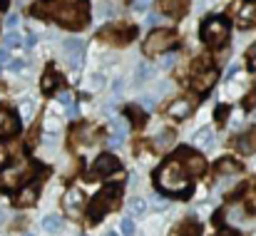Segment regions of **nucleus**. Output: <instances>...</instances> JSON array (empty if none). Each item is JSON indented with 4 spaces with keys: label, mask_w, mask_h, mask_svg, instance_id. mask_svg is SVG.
<instances>
[{
    "label": "nucleus",
    "mask_w": 256,
    "mask_h": 236,
    "mask_svg": "<svg viewBox=\"0 0 256 236\" xmlns=\"http://www.w3.org/2000/svg\"><path fill=\"white\" fill-rule=\"evenodd\" d=\"M40 87H42L45 92H52V90L58 87V75H55V70H52V68H48V70H45V75H42V82H40Z\"/></svg>",
    "instance_id": "nucleus-23"
},
{
    "label": "nucleus",
    "mask_w": 256,
    "mask_h": 236,
    "mask_svg": "<svg viewBox=\"0 0 256 236\" xmlns=\"http://www.w3.org/2000/svg\"><path fill=\"white\" fill-rule=\"evenodd\" d=\"M192 110H194V102H192L189 97H176L174 102L167 104V114L174 117V120H184V117H189Z\"/></svg>",
    "instance_id": "nucleus-12"
},
{
    "label": "nucleus",
    "mask_w": 256,
    "mask_h": 236,
    "mask_svg": "<svg viewBox=\"0 0 256 236\" xmlns=\"http://www.w3.org/2000/svg\"><path fill=\"white\" fill-rule=\"evenodd\" d=\"M25 236H32V234H25Z\"/></svg>",
    "instance_id": "nucleus-51"
},
{
    "label": "nucleus",
    "mask_w": 256,
    "mask_h": 236,
    "mask_svg": "<svg viewBox=\"0 0 256 236\" xmlns=\"http://www.w3.org/2000/svg\"><path fill=\"white\" fill-rule=\"evenodd\" d=\"M122 236H134V224H132V219H122Z\"/></svg>",
    "instance_id": "nucleus-31"
},
{
    "label": "nucleus",
    "mask_w": 256,
    "mask_h": 236,
    "mask_svg": "<svg viewBox=\"0 0 256 236\" xmlns=\"http://www.w3.org/2000/svg\"><path fill=\"white\" fill-rule=\"evenodd\" d=\"M62 206H65V212H68L70 216H78V214H80V209L85 206V194H82L78 186L68 189V192H65V196H62Z\"/></svg>",
    "instance_id": "nucleus-11"
},
{
    "label": "nucleus",
    "mask_w": 256,
    "mask_h": 236,
    "mask_svg": "<svg viewBox=\"0 0 256 236\" xmlns=\"http://www.w3.org/2000/svg\"><path fill=\"white\" fill-rule=\"evenodd\" d=\"M254 92H256V80H254Z\"/></svg>",
    "instance_id": "nucleus-50"
},
{
    "label": "nucleus",
    "mask_w": 256,
    "mask_h": 236,
    "mask_svg": "<svg viewBox=\"0 0 256 236\" xmlns=\"http://www.w3.org/2000/svg\"><path fill=\"white\" fill-rule=\"evenodd\" d=\"M174 62H176V55H174V52H167V55L162 58V62H160V65H162V70H170Z\"/></svg>",
    "instance_id": "nucleus-32"
},
{
    "label": "nucleus",
    "mask_w": 256,
    "mask_h": 236,
    "mask_svg": "<svg viewBox=\"0 0 256 236\" xmlns=\"http://www.w3.org/2000/svg\"><path fill=\"white\" fill-rule=\"evenodd\" d=\"M254 192H256V184H254Z\"/></svg>",
    "instance_id": "nucleus-52"
},
{
    "label": "nucleus",
    "mask_w": 256,
    "mask_h": 236,
    "mask_svg": "<svg viewBox=\"0 0 256 236\" xmlns=\"http://www.w3.org/2000/svg\"><path fill=\"white\" fill-rule=\"evenodd\" d=\"M249 60H252V65H256V45H252V50H249Z\"/></svg>",
    "instance_id": "nucleus-39"
},
{
    "label": "nucleus",
    "mask_w": 256,
    "mask_h": 236,
    "mask_svg": "<svg viewBox=\"0 0 256 236\" xmlns=\"http://www.w3.org/2000/svg\"><path fill=\"white\" fill-rule=\"evenodd\" d=\"M20 45H22V38H20L15 30L5 35V48H20Z\"/></svg>",
    "instance_id": "nucleus-29"
},
{
    "label": "nucleus",
    "mask_w": 256,
    "mask_h": 236,
    "mask_svg": "<svg viewBox=\"0 0 256 236\" xmlns=\"http://www.w3.org/2000/svg\"><path fill=\"white\" fill-rule=\"evenodd\" d=\"M8 25L15 28V25H18V15H10V18H8Z\"/></svg>",
    "instance_id": "nucleus-41"
},
{
    "label": "nucleus",
    "mask_w": 256,
    "mask_h": 236,
    "mask_svg": "<svg viewBox=\"0 0 256 236\" xmlns=\"http://www.w3.org/2000/svg\"><path fill=\"white\" fill-rule=\"evenodd\" d=\"M160 18H162V15H150V18H147V22H150V25H157V22H160Z\"/></svg>",
    "instance_id": "nucleus-40"
},
{
    "label": "nucleus",
    "mask_w": 256,
    "mask_h": 236,
    "mask_svg": "<svg viewBox=\"0 0 256 236\" xmlns=\"http://www.w3.org/2000/svg\"><path fill=\"white\" fill-rule=\"evenodd\" d=\"M134 28L132 25H107V28H102L100 30V38L104 40V42H112V45H127L132 38H134Z\"/></svg>",
    "instance_id": "nucleus-7"
},
{
    "label": "nucleus",
    "mask_w": 256,
    "mask_h": 236,
    "mask_svg": "<svg viewBox=\"0 0 256 236\" xmlns=\"http://www.w3.org/2000/svg\"><path fill=\"white\" fill-rule=\"evenodd\" d=\"M246 209H249V212H256V192L254 189H252L249 196H246Z\"/></svg>",
    "instance_id": "nucleus-33"
},
{
    "label": "nucleus",
    "mask_w": 256,
    "mask_h": 236,
    "mask_svg": "<svg viewBox=\"0 0 256 236\" xmlns=\"http://www.w3.org/2000/svg\"><path fill=\"white\" fill-rule=\"evenodd\" d=\"M226 112H229V107H224V104H222V107H216V120H219V122H224V120H226Z\"/></svg>",
    "instance_id": "nucleus-35"
},
{
    "label": "nucleus",
    "mask_w": 256,
    "mask_h": 236,
    "mask_svg": "<svg viewBox=\"0 0 256 236\" xmlns=\"http://www.w3.org/2000/svg\"><path fill=\"white\" fill-rule=\"evenodd\" d=\"M142 104H144V107H152L154 100H152V97H142Z\"/></svg>",
    "instance_id": "nucleus-42"
},
{
    "label": "nucleus",
    "mask_w": 256,
    "mask_h": 236,
    "mask_svg": "<svg viewBox=\"0 0 256 236\" xmlns=\"http://www.w3.org/2000/svg\"><path fill=\"white\" fill-rule=\"evenodd\" d=\"M176 154H179V162L184 164V169H186L189 174H194V176H202V174H204L206 162H204L202 154H196V152H192V150H186V147H182Z\"/></svg>",
    "instance_id": "nucleus-9"
},
{
    "label": "nucleus",
    "mask_w": 256,
    "mask_h": 236,
    "mask_svg": "<svg viewBox=\"0 0 256 236\" xmlns=\"http://www.w3.org/2000/svg\"><path fill=\"white\" fill-rule=\"evenodd\" d=\"M65 55H68V62L75 68V65H80L82 62V55H85V45H82V40H78V38H68L65 40Z\"/></svg>",
    "instance_id": "nucleus-13"
},
{
    "label": "nucleus",
    "mask_w": 256,
    "mask_h": 236,
    "mask_svg": "<svg viewBox=\"0 0 256 236\" xmlns=\"http://www.w3.org/2000/svg\"><path fill=\"white\" fill-rule=\"evenodd\" d=\"M202 38L209 48H222L229 38V22L224 18H206L202 22Z\"/></svg>",
    "instance_id": "nucleus-5"
},
{
    "label": "nucleus",
    "mask_w": 256,
    "mask_h": 236,
    "mask_svg": "<svg viewBox=\"0 0 256 236\" xmlns=\"http://www.w3.org/2000/svg\"><path fill=\"white\" fill-rule=\"evenodd\" d=\"M174 42H176V32H174V30L157 28V30H152V32L147 35V40H144L142 50H144V55H147V58H157V55H162V52L172 50V45H174Z\"/></svg>",
    "instance_id": "nucleus-4"
},
{
    "label": "nucleus",
    "mask_w": 256,
    "mask_h": 236,
    "mask_svg": "<svg viewBox=\"0 0 256 236\" xmlns=\"http://www.w3.org/2000/svg\"><path fill=\"white\" fill-rule=\"evenodd\" d=\"M42 229H45V232H50V234H55V232H60V229H62V219H60L58 214H50V216H45V219H42Z\"/></svg>",
    "instance_id": "nucleus-22"
},
{
    "label": "nucleus",
    "mask_w": 256,
    "mask_h": 236,
    "mask_svg": "<svg viewBox=\"0 0 256 236\" xmlns=\"http://www.w3.org/2000/svg\"><path fill=\"white\" fill-rule=\"evenodd\" d=\"M194 144H196V147H212V144H214V132H212V127H202V130L194 134Z\"/></svg>",
    "instance_id": "nucleus-21"
},
{
    "label": "nucleus",
    "mask_w": 256,
    "mask_h": 236,
    "mask_svg": "<svg viewBox=\"0 0 256 236\" xmlns=\"http://www.w3.org/2000/svg\"><path fill=\"white\" fill-rule=\"evenodd\" d=\"M216 174L219 176H234V174H242V164L232 157H224L216 162Z\"/></svg>",
    "instance_id": "nucleus-18"
},
{
    "label": "nucleus",
    "mask_w": 256,
    "mask_h": 236,
    "mask_svg": "<svg viewBox=\"0 0 256 236\" xmlns=\"http://www.w3.org/2000/svg\"><path fill=\"white\" fill-rule=\"evenodd\" d=\"M30 174H28V166L25 164H15V166H8L0 172V186L5 189H15L20 182H25Z\"/></svg>",
    "instance_id": "nucleus-10"
},
{
    "label": "nucleus",
    "mask_w": 256,
    "mask_h": 236,
    "mask_svg": "<svg viewBox=\"0 0 256 236\" xmlns=\"http://www.w3.org/2000/svg\"><path fill=\"white\" fill-rule=\"evenodd\" d=\"M35 202H38V186H35V184L20 189V194L15 196V204H18V206H32Z\"/></svg>",
    "instance_id": "nucleus-20"
},
{
    "label": "nucleus",
    "mask_w": 256,
    "mask_h": 236,
    "mask_svg": "<svg viewBox=\"0 0 256 236\" xmlns=\"http://www.w3.org/2000/svg\"><path fill=\"white\" fill-rule=\"evenodd\" d=\"M214 82H216V70L209 68V60L206 58L194 60V65H192V87L196 92H206V90H212Z\"/></svg>",
    "instance_id": "nucleus-6"
},
{
    "label": "nucleus",
    "mask_w": 256,
    "mask_h": 236,
    "mask_svg": "<svg viewBox=\"0 0 256 236\" xmlns=\"http://www.w3.org/2000/svg\"><path fill=\"white\" fill-rule=\"evenodd\" d=\"M58 100H60L62 104H68V107L72 104V97H70V92H60V94H58Z\"/></svg>",
    "instance_id": "nucleus-34"
},
{
    "label": "nucleus",
    "mask_w": 256,
    "mask_h": 236,
    "mask_svg": "<svg viewBox=\"0 0 256 236\" xmlns=\"http://www.w3.org/2000/svg\"><path fill=\"white\" fill-rule=\"evenodd\" d=\"M174 140H176V134H174L172 130H164V132H162V134L157 137V147H162V150H164V147L174 144Z\"/></svg>",
    "instance_id": "nucleus-26"
},
{
    "label": "nucleus",
    "mask_w": 256,
    "mask_h": 236,
    "mask_svg": "<svg viewBox=\"0 0 256 236\" xmlns=\"http://www.w3.org/2000/svg\"><path fill=\"white\" fill-rule=\"evenodd\" d=\"M2 222H5V212L0 209V224H2Z\"/></svg>",
    "instance_id": "nucleus-46"
},
{
    "label": "nucleus",
    "mask_w": 256,
    "mask_h": 236,
    "mask_svg": "<svg viewBox=\"0 0 256 236\" xmlns=\"http://www.w3.org/2000/svg\"><path fill=\"white\" fill-rule=\"evenodd\" d=\"M5 2H8V0H0V8H5Z\"/></svg>",
    "instance_id": "nucleus-48"
},
{
    "label": "nucleus",
    "mask_w": 256,
    "mask_h": 236,
    "mask_svg": "<svg viewBox=\"0 0 256 236\" xmlns=\"http://www.w3.org/2000/svg\"><path fill=\"white\" fill-rule=\"evenodd\" d=\"M144 209H147V202L144 199H140V196L130 199V212L132 214H144Z\"/></svg>",
    "instance_id": "nucleus-28"
},
{
    "label": "nucleus",
    "mask_w": 256,
    "mask_h": 236,
    "mask_svg": "<svg viewBox=\"0 0 256 236\" xmlns=\"http://www.w3.org/2000/svg\"><path fill=\"white\" fill-rule=\"evenodd\" d=\"M32 112H35V104H32L30 100L20 102V117H22L25 122H30V120H32Z\"/></svg>",
    "instance_id": "nucleus-27"
},
{
    "label": "nucleus",
    "mask_w": 256,
    "mask_h": 236,
    "mask_svg": "<svg viewBox=\"0 0 256 236\" xmlns=\"http://www.w3.org/2000/svg\"><path fill=\"white\" fill-rule=\"evenodd\" d=\"M236 152L239 154H254L256 152V130H249L246 134H242L236 142H234Z\"/></svg>",
    "instance_id": "nucleus-17"
},
{
    "label": "nucleus",
    "mask_w": 256,
    "mask_h": 236,
    "mask_svg": "<svg viewBox=\"0 0 256 236\" xmlns=\"http://www.w3.org/2000/svg\"><path fill=\"white\" fill-rule=\"evenodd\" d=\"M22 65H25L22 60H12V62H10V70H15V72H18V70H22Z\"/></svg>",
    "instance_id": "nucleus-38"
},
{
    "label": "nucleus",
    "mask_w": 256,
    "mask_h": 236,
    "mask_svg": "<svg viewBox=\"0 0 256 236\" xmlns=\"http://www.w3.org/2000/svg\"><path fill=\"white\" fill-rule=\"evenodd\" d=\"M2 62H8V52H5V50H0V65H2Z\"/></svg>",
    "instance_id": "nucleus-44"
},
{
    "label": "nucleus",
    "mask_w": 256,
    "mask_h": 236,
    "mask_svg": "<svg viewBox=\"0 0 256 236\" xmlns=\"http://www.w3.org/2000/svg\"><path fill=\"white\" fill-rule=\"evenodd\" d=\"M120 169V162L114 154H100V157L94 159V164H92V169H90V179H94V176H100V179H104V176H110V174H114Z\"/></svg>",
    "instance_id": "nucleus-8"
},
{
    "label": "nucleus",
    "mask_w": 256,
    "mask_h": 236,
    "mask_svg": "<svg viewBox=\"0 0 256 236\" xmlns=\"http://www.w3.org/2000/svg\"><path fill=\"white\" fill-rule=\"evenodd\" d=\"M35 42H38V38H35L32 32H28V38H25V45H28V48H32Z\"/></svg>",
    "instance_id": "nucleus-37"
},
{
    "label": "nucleus",
    "mask_w": 256,
    "mask_h": 236,
    "mask_svg": "<svg viewBox=\"0 0 256 236\" xmlns=\"http://www.w3.org/2000/svg\"><path fill=\"white\" fill-rule=\"evenodd\" d=\"M124 114L130 117V122H132V124H137V127H142V124H144V112H142L140 107L130 104V107L124 110Z\"/></svg>",
    "instance_id": "nucleus-24"
},
{
    "label": "nucleus",
    "mask_w": 256,
    "mask_h": 236,
    "mask_svg": "<svg viewBox=\"0 0 256 236\" xmlns=\"http://www.w3.org/2000/svg\"><path fill=\"white\" fill-rule=\"evenodd\" d=\"M150 2H152V0H134V8H137V10H147Z\"/></svg>",
    "instance_id": "nucleus-36"
},
{
    "label": "nucleus",
    "mask_w": 256,
    "mask_h": 236,
    "mask_svg": "<svg viewBox=\"0 0 256 236\" xmlns=\"http://www.w3.org/2000/svg\"><path fill=\"white\" fill-rule=\"evenodd\" d=\"M104 236H117V232H107V234Z\"/></svg>",
    "instance_id": "nucleus-47"
},
{
    "label": "nucleus",
    "mask_w": 256,
    "mask_h": 236,
    "mask_svg": "<svg viewBox=\"0 0 256 236\" xmlns=\"http://www.w3.org/2000/svg\"><path fill=\"white\" fill-rule=\"evenodd\" d=\"M68 114H70V117H78V107L70 104V107H68Z\"/></svg>",
    "instance_id": "nucleus-43"
},
{
    "label": "nucleus",
    "mask_w": 256,
    "mask_h": 236,
    "mask_svg": "<svg viewBox=\"0 0 256 236\" xmlns=\"http://www.w3.org/2000/svg\"><path fill=\"white\" fill-rule=\"evenodd\" d=\"M236 25L239 28H252V25H256V2H244L242 5V10L236 12Z\"/></svg>",
    "instance_id": "nucleus-16"
},
{
    "label": "nucleus",
    "mask_w": 256,
    "mask_h": 236,
    "mask_svg": "<svg viewBox=\"0 0 256 236\" xmlns=\"http://www.w3.org/2000/svg\"><path fill=\"white\" fill-rule=\"evenodd\" d=\"M80 236H82V234H80Z\"/></svg>",
    "instance_id": "nucleus-53"
},
{
    "label": "nucleus",
    "mask_w": 256,
    "mask_h": 236,
    "mask_svg": "<svg viewBox=\"0 0 256 236\" xmlns=\"http://www.w3.org/2000/svg\"><path fill=\"white\" fill-rule=\"evenodd\" d=\"M120 186H114V184H110V186H104L97 196H94V202L90 204V219L92 222H100L107 212H112V209H117V204H120Z\"/></svg>",
    "instance_id": "nucleus-3"
},
{
    "label": "nucleus",
    "mask_w": 256,
    "mask_h": 236,
    "mask_svg": "<svg viewBox=\"0 0 256 236\" xmlns=\"http://www.w3.org/2000/svg\"><path fill=\"white\" fill-rule=\"evenodd\" d=\"M35 12H48L65 28H85L87 25L85 0H42L35 5Z\"/></svg>",
    "instance_id": "nucleus-1"
},
{
    "label": "nucleus",
    "mask_w": 256,
    "mask_h": 236,
    "mask_svg": "<svg viewBox=\"0 0 256 236\" xmlns=\"http://www.w3.org/2000/svg\"><path fill=\"white\" fill-rule=\"evenodd\" d=\"M160 8H162V12L164 15H170V18H184L186 15V10H189V0H160Z\"/></svg>",
    "instance_id": "nucleus-14"
},
{
    "label": "nucleus",
    "mask_w": 256,
    "mask_h": 236,
    "mask_svg": "<svg viewBox=\"0 0 256 236\" xmlns=\"http://www.w3.org/2000/svg\"><path fill=\"white\" fill-rule=\"evenodd\" d=\"M112 124H114V137H112L110 142H112V144H120V142L127 137V124H124V120H114Z\"/></svg>",
    "instance_id": "nucleus-25"
},
{
    "label": "nucleus",
    "mask_w": 256,
    "mask_h": 236,
    "mask_svg": "<svg viewBox=\"0 0 256 236\" xmlns=\"http://www.w3.org/2000/svg\"><path fill=\"white\" fill-rule=\"evenodd\" d=\"M102 82H104V80L100 78V75H97V78H92V84H97V87H100V84H102Z\"/></svg>",
    "instance_id": "nucleus-45"
},
{
    "label": "nucleus",
    "mask_w": 256,
    "mask_h": 236,
    "mask_svg": "<svg viewBox=\"0 0 256 236\" xmlns=\"http://www.w3.org/2000/svg\"><path fill=\"white\" fill-rule=\"evenodd\" d=\"M199 234H202V226L194 219H186V222H182V224H176L172 229V236H199Z\"/></svg>",
    "instance_id": "nucleus-19"
},
{
    "label": "nucleus",
    "mask_w": 256,
    "mask_h": 236,
    "mask_svg": "<svg viewBox=\"0 0 256 236\" xmlns=\"http://www.w3.org/2000/svg\"><path fill=\"white\" fill-rule=\"evenodd\" d=\"M18 2H28V0H18Z\"/></svg>",
    "instance_id": "nucleus-49"
},
{
    "label": "nucleus",
    "mask_w": 256,
    "mask_h": 236,
    "mask_svg": "<svg viewBox=\"0 0 256 236\" xmlns=\"http://www.w3.org/2000/svg\"><path fill=\"white\" fill-rule=\"evenodd\" d=\"M150 65H137V72H134V82H144V80H150Z\"/></svg>",
    "instance_id": "nucleus-30"
},
{
    "label": "nucleus",
    "mask_w": 256,
    "mask_h": 236,
    "mask_svg": "<svg viewBox=\"0 0 256 236\" xmlns=\"http://www.w3.org/2000/svg\"><path fill=\"white\" fill-rule=\"evenodd\" d=\"M157 186L162 192H170V194H176V192H186L189 189V172L184 169V164L179 159H167L160 172H157Z\"/></svg>",
    "instance_id": "nucleus-2"
},
{
    "label": "nucleus",
    "mask_w": 256,
    "mask_h": 236,
    "mask_svg": "<svg viewBox=\"0 0 256 236\" xmlns=\"http://www.w3.org/2000/svg\"><path fill=\"white\" fill-rule=\"evenodd\" d=\"M18 127H20L18 117H15L10 110H2V107H0V134H2V137H10V134L18 132Z\"/></svg>",
    "instance_id": "nucleus-15"
}]
</instances>
